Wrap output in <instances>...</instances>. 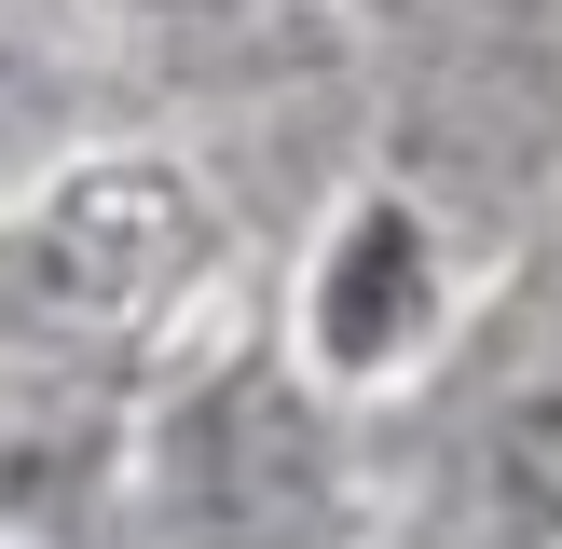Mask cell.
I'll use <instances>...</instances> for the list:
<instances>
[{"mask_svg":"<svg viewBox=\"0 0 562 549\" xmlns=\"http://www.w3.org/2000/svg\"><path fill=\"white\" fill-rule=\"evenodd\" d=\"M481 522L508 549L521 536H562V357L521 371L508 412H494V439H481Z\"/></svg>","mask_w":562,"mask_h":549,"instance_id":"obj_1","label":"cell"},{"mask_svg":"<svg viewBox=\"0 0 562 549\" xmlns=\"http://www.w3.org/2000/svg\"><path fill=\"white\" fill-rule=\"evenodd\" d=\"M398 274H412V289H426V247H412V220L384 206L371 234H357L344 289H329V344H344V357H384V329H398V316H384V289H398Z\"/></svg>","mask_w":562,"mask_h":549,"instance_id":"obj_2","label":"cell"}]
</instances>
